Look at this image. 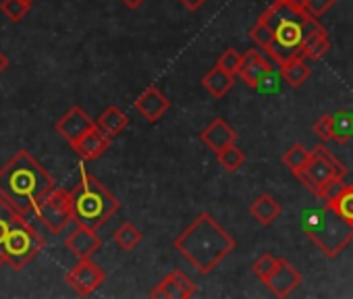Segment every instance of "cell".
<instances>
[{
    "mask_svg": "<svg viewBox=\"0 0 353 299\" xmlns=\"http://www.w3.org/2000/svg\"><path fill=\"white\" fill-rule=\"evenodd\" d=\"M301 225L305 235L326 258H336L353 241V223L343 218L328 202L305 210Z\"/></svg>",
    "mask_w": 353,
    "mask_h": 299,
    "instance_id": "obj_4",
    "label": "cell"
},
{
    "mask_svg": "<svg viewBox=\"0 0 353 299\" xmlns=\"http://www.w3.org/2000/svg\"><path fill=\"white\" fill-rule=\"evenodd\" d=\"M36 218L52 233L59 235L71 223V196L63 187H54L38 206Z\"/></svg>",
    "mask_w": 353,
    "mask_h": 299,
    "instance_id": "obj_7",
    "label": "cell"
},
{
    "mask_svg": "<svg viewBox=\"0 0 353 299\" xmlns=\"http://www.w3.org/2000/svg\"><path fill=\"white\" fill-rule=\"evenodd\" d=\"M264 282L268 285V289L276 297H287V295H291L301 285V274H299V270L291 262L279 260L274 270L268 274V278Z\"/></svg>",
    "mask_w": 353,
    "mask_h": 299,
    "instance_id": "obj_11",
    "label": "cell"
},
{
    "mask_svg": "<svg viewBox=\"0 0 353 299\" xmlns=\"http://www.w3.org/2000/svg\"><path fill=\"white\" fill-rule=\"evenodd\" d=\"M336 3V0H303L301 3V7H303V11L307 13V15H312V17H322L332 5Z\"/></svg>",
    "mask_w": 353,
    "mask_h": 299,
    "instance_id": "obj_33",
    "label": "cell"
},
{
    "mask_svg": "<svg viewBox=\"0 0 353 299\" xmlns=\"http://www.w3.org/2000/svg\"><path fill=\"white\" fill-rule=\"evenodd\" d=\"M65 280L77 295L88 297L104 285L106 272L92 258H83L65 274Z\"/></svg>",
    "mask_w": 353,
    "mask_h": 299,
    "instance_id": "obj_8",
    "label": "cell"
},
{
    "mask_svg": "<svg viewBox=\"0 0 353 299\" xmlns=\"http://www.w3.org/2000/svg\"><path fill=\"white\" fill-rule=\"evenodd\" d=\"M44 243L46 241L36 231V227L30 220H26L17 225L7 237L3 249H0V264L13 270H21L44 249Z\"/></svg>",
    "mask_w": 353,
    "mask_h": 299,
    "instance_id": "obj_6",
    "label": "cell"
},
{
    "mask_svg": "<svg viewBox=\"0 0 353 299\" xmlns=\"http://www.w3.org/2000/svg\"><path fill=\"white\" fill-rule=\"evenodd\" d=\"M241 56H243V54H239L235 48H227V50L219 56L216 65H219L221 69H225L227 73L237 75V71H239V67H241Z\"/></svg>",
    "mask_w": 353,
    "mask_h": 299,
    "instance_id": "obj_31",
    "label": "cell"
},
{
    "mask_svg": "<svg viewBox=\"0 0 353 299\" xmlns=\"http://www.w3.org/2000/svg\"><path fill=\"white\" fill-rule=\"evenodd\" d=\"M26 220H30V218L26 214H21L11 202H7L3 196H0V249H3V245H5L7 237L11 235V231L17 225L26 223ZM0 266H3V264H0Z\"/></svg>",
    "mask_w": 353,
    "mask_h": 299,
    "instance_id": "obj_20",
    "label": "cell"
},
{
    "mask_svg": "<svg viewBox=\"0 0 353 299\" xmlns=\"http://www.w3.org/2000/svg\"><path fill=\"white\" fill-rule=\"evenodd\" d=\"M281 71V77L287 85L291 87H299L301 83H305V79L310 77V65L307 61H303L301 56H293L291 61L283 63L279 67Z\"/></svg>",
    "mask_w": 353,
    "mask_h": 299,
    "instance_id": "obj_22",
    "label": "cell"
},
{
    "mask_svg": "<svg viewBox=\"0 0 353 299\" xmlns=\"http://www.w3.org/2000/svg\"><path fill=\"white\" fill-rule=\"evenodd\" d=\"M252 216L262 225V227H270L283 212L281 204L272 198V196H260L256 198V202L250 206Z\"/></svg>",
    "mask_w": 353,
    "mask_h": 299,
    "instance_id": "obj_21",
    "label": "cell"
},
{
    "mask_svg": "<svg viewBox=\"0 0 353 299\" xmlns=\"http://www.w3.org/2000/svg\"><path fill=\"white\" fill-rule=\"evenodd\" d=\"M198 293L196 282L181 270H174L164 276L152 291L150 297L154 299H190Z\"/></svg>",
    "mask_w": 353,
    "mask_h": 299,
    "instance_id": "obj_10",
    "label": "cell"
},
{
    "mask_svg": "<svg viewBox=\"0 0 353 299\" xmlns=\"http://www.w3.org/2000/svg\"><path fill=\"white\" fill-rule=\"evenodd\" d=\"M328 50H330V40H328L326 30L318 23L316 17H310L303 23V32H301V42H299L297 54L303 61H320Z\"/></svg>",
    "mask_w": 353,
    "mask_h": 299,
    "instance_id": "obj_9",
    "label": "cell"
},
{
    "mask_svg": "<svg viewBox=\"0 0 353 299\" xmlns=\"http://www.w3.org/2000/svg\"><path fill=\"white\" fill-rule=\"evenodd\" d=\"M94 125H96L102 133H106V135L112 139V137L121 135V133L127 129L129 118H127V114H125L119 106H108V108L94 121Z\"/></svg>",
    "mask_w": 353,
    "mask_h": 299,
    "instance_id": "obj_18",
    "label": "cell"
},
{
    "mask_svg": "<svg viewBox=\"0 0 353 299\" xmlns=\"http://www.w3.org/2000/svg\"><path fill=\"white\" fill-rule=\"evenodd\" d=\"M7 65H9V61H7V56L0 52V73H3L5 69H7Z\"/></svg>",
    "mask_w": 353,
    "mask_h": 299,
    "instance_id": "obj_37",
    "label": "cell"
},
{
    "mask_svg": "<svg viewBox=\"0 0 353 299\" xmlns=\"http://www.w3.org/2000/svg\"><path fill=\"white\" fill-rule=\"evenodd\" d=\"M250 38L262 48V50H268V46L272 44V40H274V32L264 23V21H256L254 23V28L250 30Z\"/></svg>",
    "mask_w": 353,
    "mask_h": 299,
    "instance_id": "obj_30",
    "label": "cell"
},
{
    "mask_svg": "<svg viewBox=\"0 0 353 299\" xmlns=\"http://www.w3.org/2000/svg\"><path fill=\"white\" fill-rule=\"evenodd\" d=\"M200 139L204 145H208L212 152H219V150L231 145L237 141V133L235 129L225 121V118H214L202 133H200Z\"/></svg>",
    "mask_w": 353,
    "mask_h": 299,
    "instance_id": "obj_16",
    "label": "cell"
},
{
    "mask_svg": "<svg viewBox=\"0 0 353 299\" xmlns=\"http://www.w3.org/2000/svg\"><path fill=\"white\" fill-rule=\"evenodd\" d=\"M30 7L28 3H23V0H3L0 3V11H3V15H7V19H11L13 23H19L26 19V15L30 13Z\"/></svg>",
    "mask_w": 353,
    "mask_h": 299,
    "instance_id": "obj_29",
    "label": "cell"
},
{
    "mask_svg": "<svg viewBox=\"0 0 353 299\" xmlns=\"http://www.w3.org/2000/svg\"><path fill=\"white\" fill-rule=\"evenodd\" d=\"M179 3L183 5V9H188V11H192V13H196V11H200L208 0H179Z\"/></svg>",
    "mask_w": 353,
    "mask_h": 299,
    "instance_id": "obj_35",
    "label": "cell"
},
{
    "mask_svg": "<svg viewBox=\"0 0 353 299\" xmlns=\"http://www.w3.org/2000/svg\"><path fill=\"white\" fill-rule=\"evenodd\" d=\"M314 133L322 139V141H330L332 139V114H324L314 123Z\"/></svg>",
    "mask_w": 353,
    "mask_h": 299,
    "instance_id": "obj_34",
    "label": "cell"
},
{
    "mask_svg": "<svg viewBox=\"0 0 353 299\" xmlns=\"http://www.w3.org/2000/svg\"><path fill=\"white\" fill-rule=\"evenodd\" d=\"M216 158H219V165H221L225 171H229V173L239 171V169L243 167V163H245V154L241 152V150H239L235 143H231V145L219 150V152H216Z\"/></svg>",
    "mask_w": 353,
    "mask_h": 299,
    "instance_id": "obj_26",
    "label": "cell"
},
{
    "mask_svg": "<svg viewBox=\"0 0 353 299\" xmlns=\"http://www.w3.org/2000/svg\"><path fill=\"white\" fill-rule=\"evenodd\" d=\"M69 196H71V220L77 227L90 231H98L121 208V202L114 198V194L106 185H102V181L92 177L85 169H81L79 181L69 192Z\"/></svg>",
    "mask_w": 353,
    "mask_h": 299,
    "instance_id": "obj_3",
    "label": "cell"
},
{
    "mask_svg": "<svg viewBox=\"0 0 353 299\" xmlns=\"http://www.w3.org/2000/svg\"><path fill=\"white\" fill-rule=\"evenodd\" d=\"M170 100L156 87L150 85L141 92V96L135 100V110L148 121V123H156L164 116V112L170 108Z\"/></svg>",
    "mask_w": 353,
    "mask_h": 299,
    "instance_id": "obj_14",
    "label": "cell"
},
{
    "mask_svg": "<svg viewBox=\"0 0 353 299\" xmlns=\"http://www.w3.org/2000/svg\"><path fill=\"white\" fill-rule=\"evenodd\" d=\"M65 247H67L71 254H75L79 260L92 258V256L102 247V237L96 235V231L77 227V229L65 239Z\"/></svg>",
    "mask_w": 353,
    "mask_h": 299,
    "instance_id": "obj_15",
    "label": "cell"
},
{
    "mask_svg": "<svg viewBox=\"0 0 353 299\" xmlns=\"http://www.w3.org/2000/svg\"><path fill=\"white\" fill-rule=\"evenodd\" d=\"M285 3H291V5H297V7H301L303 0H285Z\"/></svg>",
    "mask_w": 353,
    "mask_h": 299,
    "instance_id": "obj_38",
    "label": "cell"
},
{
    "mask_svg": "<svg viewBox=\"0 0 353 299\" xmlns=\"http://www.w3.org/2000/svg\"><path fill=\"white\" fill-rule=\"evenodd\" d=\"M343 218L353 223V185H339L336 192L326 200Z\"/></svg>",
    "mask_w": 353,
    "mask_h": 299,
    "instance_id": "obj_23",
    "label": "cell"
},
{
    "mask_svg": "<svg viewBox=\"0 0 353 299\" xmlns=\"http://www.w3.org/2000/svg\"><path fill=\"white\" fill-rule=\"evenodd\" d=\"M23 3H28V5H32V3H36V0H23Z\"/></svg>",
    "mask_w": 353,
    "mask_h": 299,
    "instance_id": "obj_39",
    "label": "cell"
},
{
    "mask_svg": "<svg viewBox=\"0 0 353 299\" xmlns=\"http://www.w3.org/2000/svg\"><path fill=\"white\" fill-rule=\"evenodd\" d=\"M143 239V233L131 225V223H123L117 231H114V243L123 249V251H133Z\"/></svg>",
    "mask_w": 353,
    "mask_h": 299,
    "instance_id": "obj_24",
    "label": "cell"
},
{
    "mask_svg": "<svg viewBox=\"0 0 353 299\" xmlns=\"http://www.w3.org/2000/svg\"><path fill=\"white\" fill-rule=\"evenodd\" d=\"M202 85L214 96V98H225L233 85H235V75L227 73L225 69H221L219 65L212 67L204 77H202Z\"/></svg>",
    "mask_w": 353,
    "mask_h": 299,
    "instance_id": "obj_19",
    "label": "cell"
},
{
    "mask_svg": "<svg viewBox=\"0 0 353 299\" xmlns=\"http://www.w3.org/2000/svg\"><path fill=\"white\" fill-rule=\"evenodd\" d=\"M353 137V112L341 110L332 114V139L349 141Z\"/></svg>",
    "mask_w": 353,
    "mask_h": 299,
    "instance_id": "obj_27",
    "label": "cell"
},
{
    "mask_svg": "<svg viewBox=\"0 0 353 299\" xmlns=\"http://www.w3.org/2000/svg\"><path fill=\"white\" fill-rule=\"evenodd\" d=\"M281 81H283V77H281V71H279V67L274 69V67H270L260 79H258V83H256V92H260V94H266V96H272V94H279L281 92Z\"/></svg>",
    "mask_w": 353,
    "mask_h": 299,
    "instance_id": "obj_28",
    "label": "cell"
},
{
    "mask_svg": "<svg viewBox=\"0 0 353 299\" xmlns=\"http://www.w3.org/2000/svg\"><path fill=\"white\" fill-rule=\"evenodd\" d=\"M347 175L345 167L328 152L324 145H316L310 152V161L305 169L297 175V179L320 200H328L336 187L343 183Z\"/></svg>",
    "mask_w": 353,
    "mask_h": 299,
    "instance_id": "obj_5",
    "label": "cell"
},
{
    "mask_svg": "<svg viewBox=\"0 0 353 299\" xmlns=\"http://www.w3.org/2000/svg\"><path fill=\"white\" fill-rule=\"evenodd\" d=\"M94 127V121L88 116V112L81 106H71L54 125L57 133L63 135L69 143L77 141L85 131H90Z\"/></svg>",
    "mask_w": 353,
    "mask_h": 299,
    "instance_id": "obj_12",
    "label": "cell"
},
{
    "mask_svg": "<svg viewBox=\"0 0 353 299\" xmlns=\"http://www.w3.org/2000/svg\"><path fill=\"white\" fill-rule=\"evenodd\" d=\"M110 137L106 135V133H102L96 125L90 129V131H85L77 141H73L71 143V147L77 152V156L81 158V161H98L106 150L110 147Z\"/></svg>",
    "mask_w": 353,
    "mask_h": 299,
    "instance_id": "obj_13",
    "label": "cell"
},
{
    "mask_svg": "<svg viewBox=\"0 0 353 299\" xmlns=\"http://www.w3.org/2000/svg\"><path fill=\"white\" fill-rule=\"evenodd\" d=\"M57 187L52 175L28 152H19L0 169V196L28 218L36 216V206Z\"/></svg>",
    "mask_w": 353,
    "mask_h": 299,
    "instance_id": "obj_1",
    "label": "cell"
},
{
    "mask_svg": "<svg viewBox=\"0 0 353 299\" xmlns=\"http://www.w3.org/2000/svg\"><path fill=\"white\" fill-rule=\"evenodd\" d=\"M307 161H310V150H307L305 145H301V143L291 145V147L287 150V152H285V156H283L285 167H287L295 177L305 169Z\"/></svg>",
    "mask_w": 353,
    "mask_h": 299,
    "instance_id": "obj_25",
    "label": "cell"
},
{
    "mask_svg": "<svg viewBox=\"0 0 353 299\" xmlns=\"http://www.w3.org/2000/svg\"><path fill=\"white\" fill-rule=\"evenodd\" d=\"M276 262H279V258H274L272 254H262V256L252 264V270H254V274H256L260 280H266L268 274L274 270Z\"/></svg>",
    "mask_w": 353,
    "mask_h": 299,
    "instance_id": "obj_32",
    "label": "cell"
},
{
    "mask_svg": "<svg viewBox=\"0 0 353 299\" xmlns=\"http://www.w3.org/2000/svg\"><path fill=\"white\" fill-rule=\"evenodd\" d=\"M237 241L210 214H200L179 237L174 247L200 274H210L233 249Z\"/></svg>",
    "mask_w": 353,
    "mask_h": 299,
    "instance_id": "obj_2",
    "label": "cell"
},
{
    "mask_svg": "<svg viewBox=\"0 0 353 299\" xmlns=\"http://www.w3.org/2000/svg\"><path fill=\"white\" fill-rule=\"evenodd\" d=\"M272 65L264 59V54L260 50H248L243 56H241V67H239V75L241 79L250 85V87H256L258 79L270 69Z\"/></svg>",
    "mask_w": 353,
    "mask_h": 299,
    "instance_id": "obj_17",
    "label": "cell"
},
{
    "mask_svg": "<svg viewBox=\"0 0 353 299\" xmlns=\"http://www.w3.org/2000/svg\"><path fill=\"white\" fill-rule=\"evenodd\" d=\"M121 3L127 7V9H137V7H141L145 0H121Z\"/></svg>",
    "mask_w": 353,
    "mask_h": 299,
    "instance_id": "obj_36",
    "label": "cell"
}]
</instances>
